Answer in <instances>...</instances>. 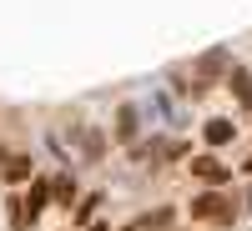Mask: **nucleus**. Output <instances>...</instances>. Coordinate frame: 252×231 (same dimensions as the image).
I'll list each match as a JSON object with an SVG mask.
<instances>
[{
	"instance_id": "f257e3e1",
	"label": "nucleus",
	"mask_w": 252,
	"mask_h": 231,
	"mask_svg": "<svg viewBox=\"0 0 252 231\" xmlns=\"http://www.w3.org/2000/svg\"><path fill=\"white\" fill-rule=\"evenodd\" d=\"M192 221H232V201L222 191H202L192 201Z\"/></svg>"
},
{
	"instance_id": "423d86ee",
	"label": "nucleus",
	"mask_w": 252,
	"mask_h": 231,
	"mask_svg": "<svg viewBox=\"0 0 252 231\" xmlns=\"http://www.w3.org/2000/svg\"><path fill=\"white\" fill-rule=\"evenodd\" d=\"M51 196H56V201H76V181H71V176H56V181H51Z\"/></svg>"
},
{
	"instance_id": "f03ea898",
	"label": "nucleus",
	"mask_w": 252,
	"mask_h": 231,
	"mask_svg": "<svg viewBox=\"0 0 252 231\" xmlns=\"http://www.w3.org/2000/svg\"><path fill=\"white\" fill-rule=\"evenodd\" d=\"M192 176H202V181H227L232 171H227L222 161H212V156H197V161H192Z\"/></svg>"
},
{
	"instance_id": "1a4fd4ad",
	"label": "nucleus",
	"mask_w": 252,
	"mask_h": 231,
	"mask_svg": "<svg viewBox=\"0 0 252 231\" xmlns=\"http://www.w3.org/2000/svg\"><path fill=\"white\" fill-rule=\"evenodd\" d=\"M91 231H106V221H91Z\"/></svg>"
},
{
	"instance_id": "7ed1b4c3",
	"label": "nucleus",
	"mask_w": 252,
	"mask_h": 231,
	"mask_svg": "<svg viewBox=\"0 0 252 231\" xmlns=\"http://www.w3.org/2000/svg\"><path fill=\"white\" fill-rule=\"evenodd\" d=\"M202 136H207V146H227V141H232V121H222V116H217V121H207V126H202Z\"/></svg>"
},
{
	"instance_id": "0eeeda50",
	"label": "nucleus",
	"mask_w": 252,
	"mask_h": 231,
	"mask_svg": "<svg viewBox=\"0 0 252 231\" xmlns=\"http://www.w3.org/2000/svg\"><path fill=\"white\" fill-rule=\"evenodd\" d=\"M166 221H172V211H166V206H161V211L141 216V221H136V231H157V226H166Z\"/></svg>"
},
{
	"instance_id": "20e7f679",
	"label": "nucleus",
	"mask_w": 252,
	"mask_h": 231,
	"mask_svg": "<svg viewBox=\"0 0 252 231\" xmlns=\"http://www.w3.org/2000/svg\"><path fill=\"white\" fill-rule=\"evenodd\" d=\"M46 201H51V181H35V186H31V196L20 201V206H26V216L35 221V211H40V206H46Z\"/></svg>"
},
{
	"instance_id": "39448f33",
	"label": "nucleus",
	"mask_w": 252,
	"mask_h": 231,
	"mask_svg": "<svg viewBox=\"0 0 252 231\" xmlns=\"http://www.w3.org/2000/svg\"><path fill=\"white\" fill-rule=\"evenodd\" d=\"M232 91H237V96H242V106H247V111H252V76H247V71H242V66H232Z\"/></svg>"
},
{
	"instance_id": "6e6552de",
	"label": "nucleus",
	"mask_w": 252,
	"mask_h": 231,
	"mask_svg": "<svg viewBox=\"0 0 252 231\" xmlns=\"http://www.w3.org/2000/svg\"><path fill=\"white\" fill-rule=\"evenodd\" d=\"M5 176H10V181L31 176V161H26V156H10V161H5Z\"/></svg>"
},
{
	"instance_id": "9d476101",
	"label": "nucleus",
	"mask_w": 252,
	"mask_h": 231,
	"mask_svg": "<svg viewBox=\"0 0 252 231\" xmlns=\"http://www.w3.org/2000/svg\"><path fill=\"white\" fill-rule=\"evenodd\" d=\"M126 231H136V226H126Z\"/></svg>"
}]
</instances>
